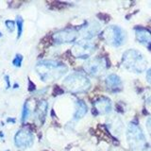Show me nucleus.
<instances>
[{
  "label": "nucleus",
  "mask_w": 151,
  "mask_h": 151,
  "mask_svg": "<svg viewBox=\"0 0 151 151\" xmlns=\"http://www.w3.org/2000/svg\"><path fill=\"white\" fill-rule=\"evenodd\" d=\"M35 70L42 81L52 82L60 78L67 72V66L58 60H45L36 64Z\"/></svg>",
  "instance_id": "nucleus-1"
},
{
  "label": "nucleus",
  "mask_w": 151,
  "mask_h": 151,
  "mask_svg": "<svg viewBox=\"0 0 151 151\" xmlns=\"http://www.w3.org/2000/svg\"><path fill=\"white\" fill-rule=\"evenodd\" d=\"M122 64L125 69L134 73H142L146 69L147 61L144 55L135 49L127 50L122 58Z\"/></svg>",
  "instance_id": "nucleus-2"
},
{
  "label": "nucleus",
  "mask_w": 151,
  "mask_h": 151,
  "mask_svg": "<svg viewBox=\"0 0 151 151\" xmlns=\"http://www.w3.org/2000/svg\"><path fill=\"white\" fill-rule=\"evenodd\" d=\"M63 85L71 93H85L91 88V81L84 74L74 72L64 78Z\"/></svg>",
  "instance_id": "nucleus-3"
},
{
  "label": "nucleus",
  "mask_w": 151,
  "mask_h": 151,
  "mask_svg": "<svg viewBox=\"0 0 151 151\" xmlns=\"http://www.w3.org/2000/svg\"><path fill=\"white\" fill-rule=\"evenodd\" d=\"M127 140L130 148L133 150H143L146 145L144 132L136 123H130L127 127Z\"/></svg>",
  "instance_id": "nucleus-4"
},
{
  "label": "nucleus",
  "mask_w": 151,
  "mask_h": 151,
  "mask_svg": "<svg viewBox=\"0 0 151 151\" xmlns=\"http://www.w3.org/2000/svg\"><path fill=\"white\" fill-rule=\"evenodd\" d=\"M103 39L111 46H121L126 41V33L120 27L111 25L108 27L102 33Z\"/></svg>",
  "instance_id": "nucleus-5"
},
{
  "label": "nucleus",
  "mask_w": 151,
  "mask_h": 151,
  "mask_svg": "<svg viewBox=\"0 0 151 151\" xmlns=\"http://www.w3.org/2000/svg\"><path fill=\"white\" fill-rule=\"evenodd\" d=\"M94 50H96V45L91 42V40L81 39L76 42L71 51L75 58L88 59L93 53Z\"/></svg>",
  "instance_id": "nucleus-6"
},
{
  "label": "nucleus",
  "mask_w": 151,
  "mask_h": 151,
  "mask_svg": "<svg viewBox=\"0 0 151 151\" xmlns=\"http://www.w3.org/2000/svg\"><path fill=\"white\" fill-rule=\"evenodd\" d=\"M84 69L93 77H99L106 71L107 61L104 58H100V57L87 60L84 63Z\"/></svg>",
  "instance_id": "nucleus-7"
},
{
  "label": "nucleus",
  "mask_w": 151,
  "mask_h": 151,
  "mask_svg": "<svg viewBox=\"0 0 151 151\" xmlns=\"http://www.w3.org/2000/svg\"><path fill=\"white\" fill-rule=\"evenodd\" d=\"M34 142V136L28 129H22L14 136V144L19 148L30 147Z\"/></svg>",
  "instance_id": "nucleus-8"
},
{
  "label": "nucleus",
  "mask_w": 151,
  "mask_h": 151,
  "mask_svg": "<svg viewBox=\"0 0 151 151\" xmlns=\"http://www.w3.org/2000/svg\"><path fill=\"white\" fill-rule=\"evenodd\" d=\"M78 35V32L75 29H63L60 31H57L53 35V40L56 44H68V42H72L77 40Z\"/></svg>",
  "instance_id": "nucleus-9"
},
{
  "label": "nucleus",
  "mask_w": 151,
  "mask_h": 151,
  "mask_svg": "<svg viewBox=\"0 0 151 151\" xmlns=\"http://www.w3.org/2000/svg\"><path fill=\"white\" fill-rule=\"evenodd\" d=\"M93 107L99 114H107V113H110L112 109L111 101V99H109L108 97L97 98L93 103Z\"/></svg>",
  "instance_id": "nucleus-10"
},
{
  "label": "nucleus",
  "mask_w": 151,
  "mask_h": 151,
  "mask_svg": "<svg viewBox=\"0 0 151 151\" xmlns=\"http://www.w3.org/2000/svg\"><path fill=\"white\" fill-rule=\"evenodd\" d=\"M105 82H106V86L108 90H110V92H112V93L120 92L123 89L122 80L117 75H114V74L109 75L106 78Z\"/></svg>",
  "instance_id": "nucleus-11"
},
{
  "label": "nucleus",
  "mask_w": 151,
  "mask_h": 151,
  "mask_svg": "<svg viewBox=\"0 0 151 151\" xmlns=\"http://www.w3.org/2000/svg\"><path fill=\"white\" fill-rule=\"evenodd\" d=\"M136 39L145 46L151 47V32L144 27H137L135 30Z\"/></svg>",
  "instance_id": "nucleus-12"
},
{
  "label": "nucleus",
  "mask_w": 151,
  "mask_h": 151,
  "mask_svg": "<svg viewBox=\"0 0 151 151\" xmlns=\"http://www.w3.org/2000/svg\"><path fill=\"white\" fill-rule=\"evenodd\" d=\"M100 31V25L96 22H91L88 23L85 27L82 28V35L83 39L91 40L93 37L97 35V33Z\"/></svg>",
  "instance_id": "nucleus-13"
},
{
  "label": "nucleus",
  "mask_w": 151,
  "mask_h": 151,
  "mask_svg": "<svg viewBox=\"0 0 151 151\" xmlns=\"http://www.w3.org/2000/svg\"><path fill=\"white\" fill-rule=\"evenodd\" d=\"M109 129H110L111 132L115 136H119L122 131H123V127H124V125H123L122 121L120 120V118H118L117 116H113L111 117L110 120H109L108 123Z\"/></svg>",
  "instance_id": "nucleus-14"
},
{
  "label": "nucleus",
  "mask_w": 151,
  "mask_h": 151,
  "mask_svg": "<svg viewBox=\"0 0 151 151\" xmlns=\"http://www.w3.org/2000/svg\"><path fill=\"white\" fill-rule=\"evenodd\" d=\"M46 111H47V102L45 100H41L39 104H38L35 111L36 118L39 119L42 123H44L45 118L46 116Z\"/></svg>",
  "instance_id": "nucleus-15"
},
{
  "label": "nucleus",
  "mask_w": 151,
  "mask_h": 151,
  "mask_svg": "<svg viewBox=\"0 0 151 151\" xmlns=\"http://www.w3.org/2000/svg\"><path fill=\"white\" fill-rule=\"evenodd\" d=\"M88 111V108L86 103L82 100H78L76 105V111H75V118L76 119H80V118L84 117L86 115V113Z\"/></svg>",
  "instance_id": "nucleus-16"
},
{
  "label": "nucleus",
  "mask_w": 151,
  "mask_h": 151,
  "mask_svg": "<svg viewBox=\"0 0 151 151\" xmlns=\"http://www.w3.org/2000/svg\"><path fill=\"white\" fill-rule=\"evenodd\" d=\"M29 112H30V110H29V107H28V103L26 102L22 111V118H21L22 122H26V120L28 118V116H29Z\"/></svg>",
  "instance_id": "nucleus-17"
},
{
  "label": "nucleus",
  "mask_w": 151,
  "mask_h": 151,
  "mask_svg": "<svg viewBox=\"0 0 151 151\" xmlns=\"http://www.w3.org/2000/svg\"><path fill=\"white\" fill-rule=\"evenodd\" d=\"M16 25H17V28H18V32H17V38L21 37L22 33H23V18L21 16H17L16 18Z\"/></svg>",
  "instance_id": "nucleus-18"
},
{
  "label": "nucleus",
  "mask_w": 151,
  "mask_h": 151,
  "mask_svg": "<svg viewBox=\"0 0 151 151\" xmlns=\"http://www.w3.org/2000/svg\"><path fill=\"white\" fill-rule=\"evenodd\" d=\"M22 61H23V56L20 54H17L12 60V64L15 66V67H21L22 65Z\"/></svg>",
  "instance_id": "nucleus-19"
},
{
  "label": "nucleus",
  "mask_w": 151,
  "mask_h": 151,
  "mask_svg": "<svg viewBox=\"0 0 151 151\" xmlns=\"http://www.w3.org/2000/svg\"><path fill=\"white\" fill-rule=\"evenodd\" d=\"M5 25H6L7 28L9 31L12 32L14 30V27H15V22L12 21V20H7L6 22H5Z\"/></svg>",
  "instance_id": "nucleus-20"
},
{
  "label": "nucleus",
  "mask_w": 151,
  "mask_h": 151,
  "mask_svg": "<svg viewBox=\"0 0 151 151\" xmlns=\"http://www.w3.org/2000/svg\"><path fill=\"white\" fill-rule=\"evenodd\" d=\"M145 105H146V109H147V111L149 112H151V96H149L147 98H146Z\"/></svg>",
  "instance_id": "nucleus-21"
},
{
  "label": "nucleus",
  "mask_w": 151,
  "mask_h": 151,
  "mask_svg": "<svg viewBox=\"0 0 151 151\" xmlns=\"http://www.w3.org/2000/svg\"><path fill=\"white\" fill-rule=\"evenodd\" d=\"M146 127H147V131H148L150 138H151V117H149L147 121H146Z\"/></svg>",
  "instance_id": "nucleus-22"
},
{
  "label": "nucleus",
  "mask_w": 151,
  "mask_h": 151,
  "mask_svg": "<svg viewBox=\"0 0 151 151\" xmlns=\"http://www.w3.org/2000/svg\"><path fill=\"white\" fill-rule=\"evenodd\" d=\"M146 80L151 84V68H149L147 73H146Z\"/></svg>",
  "instance_id": "nucleus-23"
},
{
  "label": "nucleus",
  "mask_w": 151,
  "mask_h": 151,
  "mask_svg": "<svg viewBox=\"0 0 151 151\" xmlns=\"http://www.w3.org/2000/svg\"><path fill=\"white\" fill-rule=\"evenodd\" d=\"M5 79H6V81H7V88H9V77H8V76H6V77H5Z\"/></svg>",
  "instance_id": "nucleus-24"
},
{
  "label": "nucleus",
  "mask_w": 151,
  "mask_h": 151,
  "mask_svg": "<svg viewBox=\"0 0 151 151\" xmlns=\"http://www.w3.org/2000/svg\"><path fill=\"white\" fill-rule=\"evenodd\" d=\"M1 36H2V33H1V32H0V37H1Z\"/></svg>",
  "instance_id": "nucleus-25"
},
{
  "label": "nucleus",
  "mask_w": 151,
  "mask_h": 151,
  "mask_svg": "<svg viewBox=\"0 0 151 151\" xmlns=\"http://www.w3.org/2000/svg\"><path fill=\"white\" fill-rule=\"evenodd\" d=\"M7 151H9V150H7Z\"/></svg>",
  "instance_id": "nucleus-26"
}]
</instances>
